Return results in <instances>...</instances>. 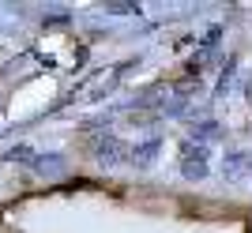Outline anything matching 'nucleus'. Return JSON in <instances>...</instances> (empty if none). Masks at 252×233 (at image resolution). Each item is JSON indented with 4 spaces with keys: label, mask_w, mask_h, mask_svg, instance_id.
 <instances>
[{
    "label": "nucleus",
    "mask_w": 252,
    "mask_h": 233,
    "mask_svg": "<svg viewBox=\"0 0 252 233\" xmlns=\"http://www.w3.org/2000/svg\"><path fill=\"white\" fill-rule=\"evenodd\" d=\"M207 150L203 147H189L185 150V177L189 180H196V177H207Z\"/></svg>",
    "instance_id": "f257e3e1"
},
{
    "label": "nucleus",
    "mask_w": 252,
    "mask_h": 233,
    "mask_svg": "<svg viewBox=\"0 0 252 233\" xmlns=\"http://www.w3.org/2000/svg\"><path fill=\"white\" fill-rule=\"evenodd\" d=\"M155 154H158V139H147L143 147H136V150H132V162H139V166H147V162L155 158Z\"/></svg>",
    "instance_id": "f03ea898"
},
{
    "label": "nucleus",
    "mask_w": 252,
    "mask_h": 233,
    "mask_svg": "<svg viewBox=\"0 0 252 233\" xmlns=\"http://www.w3.org/2000/svg\"><path fill=\"white\" fill-rule=\"evenodd\" d=\"M98 154H102V162H117L121 154H125V143H121V139H105Z\"/></svg>",
    "instance_id": "7ed1b4c3"
},
{
    "label": "nucleus",
    "mask_w": 252,
    "mask_h": 233,
    "mask_svg": "<svg viewBox=\"0 0 252 233\" xmlns=\"http://www.w3.org/2000/svg\"><path fill=\"white\" fill-rule=\"evenodd\" d=\"M245 170H249V154H230V162H226V177H241Z\"/></svg>",
    "instance_id": "20e7f679"
},
{
    "label": "nucleus",
    "mask_w": 252,
    "mask_h": 233,
    "mask_svg": "<svg viewBox=\"0 0 252 233\" xmlns=\"http://www.w3.org/2000/svg\"><path fill=\"white\" fill-rule=\"evenodd\" d=\"M196 136H200V139H215V136H219V124H215V120H203V124L196 128Z\"/></svg>",
    "instance_id": "39448f33"
},
{
    "label": "nucleus",
    "mask_w": 252,
    "mask_h": 233,
    "mask_svg": "<svg viewBox=\"0 0 252 233\" xmlns=\"http://www.w3.org/2000/svg\"><path fill=\"white\" fill-rule=\"evenodd\" d=\"M105 8L113 11V15H125V11H132V8H136V4H105Z\"/></svg>",
    "instance_id": "423d86ee"
}]
</instances>
